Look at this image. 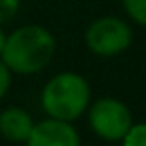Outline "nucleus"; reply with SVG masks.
Masks as SVG:
<instances>
[{
    "label": "nucleus",
    "instance_id": "f257e3e1",
    "mask_svg": "<svg viewBox=\"0 0 146 146\" xmlns=\"http://www.w3.org/2000/svg\"><path fill=\"white\" fill-rule=\"evenodd\" d=\"M54 52L56 40L52 32L38 24H26L6 36L0 58L10 72L30 76L42 72L52 62Z\"/></svg>",
    "mask_w": 146,
    "mask_h": 146
},
{
    "label": "nucleus",
    "instance_id": "f03ea898",
    "mask_svg": "<svg viewBox=\"0 0 146 146\" xmlns=\"http://www.w3.org/2000/svg\"><path fill=\"white\" fill-rule=\"evenodd\" d=\"M90 106V86L76 72H60L42 88V108L50 118L72 122Z\"/></svg>",
    "mask_w": 146,
    "mask_h": 146
},
{
    "label": "nucleus",
    "instance_id": "7ed1b4c3",
    "mask_svg": "<svg viewBox=\"0 0 146 146\" xmlns=\"http://www.w3.org/2000/svg\"><path fill=\"white\" fill-rule=\"evenodd\" d=\"M132 28L126 20L118 16H102L96 18L84 34L86 46L96 56H118L132 44Z\"/></svg>",
    "mask_w": 146,
    "mask_h": 146
},
{
    "label": "nucleus",
    "instance_id": "20e7f679",
    "mask_svg": "<svg viewBox=\"0 0 146 146\" xmlns=\"http://www.w3.org/2000/svg\"><path fill=\"white\" fill-rule=\"evenodd\" d=\"M88 122L96 136L108 142L122 140V136L132 126L130 108L116 98H100L88 108Z\"/></svg>",
    "mask_w": 146,
    "mask_h": 146
},
{
    "label": "nucleus",
    "instance_id": "39448f33",
    "mask_svg": "<svg viewBox=\"0 0 146 146\" xmlns=\"http://www.w3.org/2000/svg\"><path fill=\"white\" fill-rule=\"evenodd\" d=\"M26 146H80V136L72 122L46 118L32 126Z\"/></svg>",
    "mask_w": 146,
    "mask_h": 146
},
{
    "label": "nucleus",
    "instance_id": "423d86ee",
    "mask_svg": "<svg viewBox=\"0 0 146 146\" xmlns=\"http://www.w3.org/2000/svg\"><path fill=\"white\" fill-rule=\"evenodd\" d=\"M34 126L30 112L18 106H10L0 112V136L8 142H26Z\"/></svg>",
    "mask_w": 146,
    "mask_h": 146
},
{
    "label": "nucleus",
    "instance_id": "0eeeda50",
    "mask_svg": "<svg viewBox=\"0 0 146 146\" xmlns=\"http://www.w3.org/2000/svg\"><path fill=\"white\" fill-rule=\"evenodd\" d=\"M122 6L136 24L146 26V0H122Z\"/></svg>",
    "mask_w": 146,
    "mask_h": 146
},
{
    "label": "nucleus",
    "instance_id": "6e6552de",
    "mask_svg": "<svg viewBox=\"0 0 146 146\" xmlns=\"http://www.w3.org/2000/svg\"><path fill=\"white\" fill-rule=\"evenodd\" d=\"M122 146H146V124H132L128 132L122 136Z\"/></svg>",
    "mask_w": 146,
    "mask_h": 146
},
{
    "label": "nucleus",
    "instance_id": "1a4fd4ad",
    "mask_svg": "<svg viewBox=\"0 0 146 146\" xmlns=\"http://www.w3.org/2000/svg\"><path fill=\"white\" fill-rule=\"evenodd\" d=\"M20 12V0H0V24H8Z\"/></svg>",
    "mask_w": 146,
    "mask_h": 146
},
{
    "label": "nucleus",
    "instance_id": "9d476101",
    "mask_svg": "<svg viewBox=\"0 0 146 146\" xmlns=\"http://www.w3.org/2000/svg\"><path fill=\"white\" fill-rule=\"evenodd\" d=\"M10 82H12V72H10V68L2 62V58H0V100H2L4 94L8 92Z\"/></svg>",
    "mask_w": 146,
    "mask_h": 146
},
{
    "label": "nucleus",
    "instance_id": "9b49d317",
    "mask_svg": "<svg viewBox=\"0 0 146 146\" xmlns=\"http://www.w3.org/2000/svg\"><path fill=\"white\" fill-rule=\"evenodd\" d=\"M4 40H6V34H4L2 28H0V54H2V48H4Z\"/></svg>",
    "mask_w": 146,
    "mask_h": 146
}]
</instances>
